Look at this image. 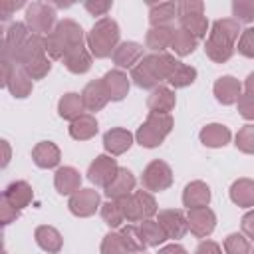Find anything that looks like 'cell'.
I'll list each match as a JSON object with an SVG mask.
<instances>
[{"mask_svg": "<svg viewBox=\"0 0 254 254\" xmlns=\"http://www.w3.org/2000/svg\"><path fill=\"white\" fill-rule=\"evenodd\" d=\"M177 64H179V60H175V56H171L167 52L149 54V56H143L139 60V64L131 67L129 79H133L137 87L155 89V87H159L161 81L169 79V75Z\"/></svg>", "mask_w": 254, "mask_h": 254, "instance_id": "1", "label": "cell"}, {"mask_svg": "<svg viewBox=\"0 0 254 254\" xmlns=\"http://www.w3.org/2000/svg\"><path fill=\"white\" fill-rule=\"evenodd\" d=\"M240 32H242L240 24L234 18L216 20L208 32V38L204 44V54L216 64L228 62L234 54V44H236Z\"/></svg>", "mask_w": 254, "mask_h": 254, "instance_id": "2", "label": "cell"}, {"mask_svg": "<svg viewBox=\"0 0 254 254\" xmlns=\"http://www.w3.org/2000/svg\"><path fill=\"white\" fill-rule=\"evenodd\" d=\"M83 42H85V36L77 22H73L69 18L60 20L54 26V30L48 36H44L46 56L50 60H64V56H67L75 48L85 46Z\"/></svg>", "mask_w": 254, "mask_h": 254, "instance_id": "3", "label": "cell"}, {"mask_svg": "<svg viewBox=\"0 0 254 254\" xmlns=\"http://www.w3.org/2000/svg\"><path fill=\"white\" fill-rule=\"evenodd\" d=\"M119 26L113 18H99L91 30L87 32V38H85V44H87V52L95 58H109L113 54V50L117 48L119 44Z\"/></svg>", "mask_w": 254, "mask_h": 254, "instance_id": "4", "label": "cell"}, {"mask_svg": "<svg viewBox=\"0 0 254 254\" xmlns=\"http://www.w3.org/2000/svg\"><path fill=\"white\" fill-rule=\"evenodd\" d=\"M127 222H143L157 214V200L147 190H133L131 194L115 200Z\"/></svg>", "mask_w": 254, "mask_h": 254, "instance_id": "5", "label": "cell"}, {"mask_svg": "<svg viewBox=\"0 0 254 254\" xmlns=\"http://www.w3.org/2000/svg\"><path fill=\"white\" fill-rule=\"evenodd\" d=\"M171 129H173L171 113H149L147 119L143 121V125L137 129L135 139L141 147L153 149L165 141V137L171 133Z\"/></svg>", "mask_w": 254, "mask_h": 254, "instance_id": "6", "label": "cell"}, {"mask_svg": "<svg viewBox=\"0 0 254 254\" xmlns=\"http://www.w3.org/2000/svg\"><path fill=\"white\" fill-rule=\"evenodd\" d=\"M56 6L48 2H32L26 6V28L36 36H48L56 22Z\"/></svg>", "mask_w": 254, "mask_h": 254, "instance_id": "7", "label": "cell"}, {"mask_svg": "<svg viewBox=\"0 0 254 254\" xmlns=\"http://www.w3.org/2000/svg\"><path fill=\"white\" fill-rule=\"evenodd\" d=\"M32 32L26 28L24 22H14L10 24V28L4 34V42L0 44V60L8 62L10 65H18L20 64V54L22 48L28 40Z\"/></svg>", "mask_w": 254, "mask_h": 254, "instance_id": "8", "label": "cell"}, {"mask_svg": "<svg viewBox=\"0 0 254 254\" xmlns=\"http://www.w3.org/2000/svg\"><path fill=\"white\" fill-rule=\"evenodd\" d=\"M141 185L143 189L149 192H161V190H167L171 185H173V171L171 167L165 163V161H151L145 169H143V175H141Z\"/></svg>", "mask_w": 254, "mask_h": 254, "instance_id": "9", "label": "cell"}, {"mask_svg": "<svg viewBox=\"0 0 254 254\" xmlns=\"http://www.w3.org/2000/svg\"><path fill=\"white\" fill-rule=\"evenodd\" d=\"M185 218H187V230H190L196 238L210 236L212 230H214V226H216V214L208 206L190 208Z\"/></svg>", "mask_w": 254, "mask_h": 254, "instance_id": "10", "label": "cell"}, {"mask_svg": "<svg viewBox=\"0 0 254 254\" xmlns=\"http://www.w3.org/2000/svg\"><path fill=\"white\" fill-rule=\"evenodd\" d=\"M117 169H119V165L111 155H97L91 161L89 169H87V179L95 187H103L105 189L111 183V179L115 177Z\"/></svg>", "mask_w": 254, "mask_h": 254, "instance_id": "11", "label": "cell"}, {"mask_svg": "<svg viewBox=\"0 0 254 254\" xmlns=\"http://www.w3.org/2000/svg\"><path fill=\"white\" fill-rule=\"evenodd\" d=\"M67 206H69V212L73 216L87 218V216L95 214V210L99 208V192L93 189H77L69 196Z\"/></svg>", "mask_w": 254, "mask_h": 254, "instance_id": "12", "label": "cell"}, {"mask_svg": "<svg viewBox=\"0 0 254 254\" xmlns=\"http://www.w3.org/2000/svg\"><path fill=\"white\" fill-rule=\"evenodd\" d=\"M157 222H159V226L163 228L167 240H169V238L179 240V238H183V236L187 234V218H185L183 210H179V208L159 210Z\"/></svg>", "mask_w": 254, "mask_h": 254, "instance_id": "13", "label": "cell"}, {"mask_svg": "<svg viewBox=\"0 0 254 254\" xmlns=\"http://www.w3.org/2000/svg\"><path fill=\"white\" fill-rule=\"evenodd\" d=\"M101 85L107 93V99L121 101L129 93V77L121 69H111L101 77Z\"/></svg>", "mask_w": 254, "mask_h": 254, "instance_id": "14", "label": "cell"}, {"mask_svg": "<svg viewBox=\"0 0 254 254\" xmlns=\"http://www.w3.org/2000/svg\"><path fill=\"white\" fill-rule=\"evenodd\" d=\"M133 189H135V177H133V173L129 169H125V167H119L117 173H115V177L111 179V183L105 187V196L109 200H119V198H123L127 194H131Z\"/></svg>", "mask_w": 254, "mask_h": 254, "instance_id": "15", "label": "cell"}, {"mask_svg": "<svg viewBox=\"0 0 254 254\" xmlns=\"http://www.w3.org/2000/svg\"><path fill=\"white\" fill-rule=\"evenodd\" d=\"M131 145H133V135L123 127H113L103 135V147L111 157L123 155L125 151H129Z\"/></svg>", "mask_w": 254, "mask_h": 254, "instance_id": "16", "label": "cell"}, {"mask_svg": "<svg viewBox=\"0 0 254 254\" xmlns=\"http://www.w3.org/2000/svg\"><path fill=\"white\" fill-rule=\"evenodd\" d=\"M141 58H143V46L137 42H121V44H117V48L111 54V60L117 65V69L133 67L139 64Z\"/></svg>", "mask_w": 254, "mask_h": 254, "instance_id": "17", "label": "cell"}, {"mask_svg": "<svg viewBox=\"0 0 254 254\" xmlns=\"http://www.w3.org/2000/svg\"><path fill=\"white\" fill-rule=\"evenodd\" d=\"M240 93H242V85H240V81H238L236 77H232V75H222V77H218V79L214 81V97H216V101L222 103V105H232V103H236L238 97H240Z\"/></svg>", "mask_w": 254, "mask_h": 254, "instance_id": "18", "label": "cell"}, {"mask_svg": "<svg viewBox=\"0 0 254 254\" xmlns=\"http://www.w3.org/2000/svg\"><path fill=\"white\" fill-rule=\"evenodd\" d=\"M210 202V189L206 183L202 181H192L185 187L183 190V204L190 210V208H202L208 206Z\"/></svg>", "mask_w": 254, "mask_h": 254, "instance_id": "19", "label": "cell"}, {"mask_svg": "<svg viewBox=\"0 0 254 254\" xmlns=\"http://www.w3.org/2000/svg\"><path fill=\"white\" fill-rule=\"evenodd\" d=\"M60 159H62L60 147L52 141H42L32 149V161L40 169H54L60 165Z\"/></svg>", "mask_w": 254, "mask_h": 254, "instance_id": "20", "label": "cell"}, {"mask_svg": "<svg viewBox=\"0 0 254 254\" xmlns=\"http://www.w3.org/2000/svg\"><path fill=\"white\" fill-rule=\"evenodd\" d=\"M175 103H177L175 91L165 85L155 87L147 97V107L151 113H171L175 109Z\"/></svg>", "mask_w": 254, "mask_h": 254, "instance_id": "21", "label": "cell"}, {"mask_svg": "<svg viewBox=\"0 0 254 254\" xmlns=\"http://www.w3.org/2000/svg\"><path fill=\"white\" fill-rule=\"evenodd\" d=\"M81 95V103H83V107L87 109V111H99V109H103L105 105H107V93H105V89H103V85H101V79H93V81H89L85 87H83V91L79 93Z\"/></svg>", "mask_w": 254, "mask_h": 254, "instance_id": "22", "label": "cell"}, {"mask_svg": "<svg viewBox=\"0 0 254 254\" xmlns=\"http://www.w3.org/2000/svg\"><path fill=\"white\" fill-rule=\"evenodd\" d=\"M81 185V175L73 167H60L54 175V187L60 194H73Z\"/></svg>", "mask_w": 254, "mask_h": 254, "instance_id": "23", "label": "cell"}, {"mask_svg": "<svg viewBox=\"0 0 254 254\" xmlns=\"http://www.w3.org/2000/svg\"><path fill=\"white\" fill-rule=\"evenodd\" d=\"M198 139L204 147L218 149V147H224L230 141V129L222 123H208L206 127L200 129Z\"/></svg>", "mask_w": 254, "mask_h": 254, "instance_id": "24", "label": "cell"}, {"mask_svg": "<svg viewBox=\"0 0 254 254\" xmlns=\"http://www.w3.org/2000/svg\"><path fill=\"white\" fill-rule=\"evenodd\" d=\"M4 196L8 198V202H10L14 208L22 210V208H26V206L32 202L34 190H32L30 183H26V181H16V183H10V185L6 187Z\"/></svg>", "mask_w": 254, "mask_h": 254, "instance_id": "25", "label": "cell"}, {"mask_svg": "<svg viewBox=\"0 0 254 254\" xmlns=\"http://www.w3.org/2000/svg\"><path fill=\"white\" fill-rule=\"evenodd\" d=\"M34 238H36L38 246H40L44 252H48V254H58V252L62 250V246H64L62 234H60L54 226H48V224L38 226L36 232H34Z\"/></svg>", "mask_w": 254, "mask_h": 254, "instance_id": "26", "label": "cell"}, {"mask_svg": "<svg viewBox=\"0 0 254 254\" xmlns=\"http://www.w3.org/2000/svg\"><path fill=\"white\" fill-rule=\"evenodd\" d=\"M230 200L240 208L254 206V183L252 179H238L230 187Z\"/></svg>", "mask_w": 254, "mask_h": 254, "instance_id": "27", "label": "cell"}, {"mask_svg": "<svg viewBox=\"0 0 254 254\" xmlns=\"http://www.w3.org/2000/svg\"><path fill=\"white\" fill-rule=\"evenodd\" d=\"M97 129H99V127H97V121H95V117L89 115V113H83V115L75 117V119L69 123V135H71V139H75V141H87V139L95 137Z\"/></svg>", "mask_w": 254, "mask_h": 254, "instance_id": "28", "label": "cell"}, {"mask_svg": "<svg viewBox=\"0 0 254 254\" xmlns=\"http://www.w3.org/2000/svg\"><path fill=\"white\" fill-rule=\"evenodd\" d=\"M177 16V4L175 2H159L149 4V22L151 28L157 26H169Z\"/></svg>", "mask_w": 254, "mask_h": 254, "instance_id": "29", "label": "cell"}, {"mask_svg": "<svg viewBox=\"0 0 254 254\" xmlns=\"http://www.w3.org/2000/svg\"><path fill=\"white\" fill-rule=\"evenodd\" d=\"M6 87L10 89V93H12L16 99H24V97H28V95L32 93V79L26 75V71H24L20 65H14Z\"/></svg>", "mask_w": 254, "mask_h": 254, "instance_id": "30", "label": "cell"}, {"mask_svg": "<svg viewBox=\"0 0 254 254\" xmlns=\"http://www.w3.org/2000/svg\"><path fill=\"white\" fill-rule=\"evenodd\" d=\"M83 109L85 107L81 103V95L73 93V91L62 95L60 101H58V113H60L62 119H67V121H73L75 117L83 115Z\"/></svg>", "mask_w": 254, "mask_h": 254, "instance_id": "31", "label": "cell"}, {"mask_svg": "<svg viewBox=\"0 0 254 254\" xmlns=\"http://www.w3.org/2000/svg\"><path fill=\"white\" fill-rule=\"evenodd\" d=\"M173 30L171 26H157V28H151L145 36V46L149 50H153V54H159V52H165L171 44V36H173Z\"/></svg>", "mask_w": 254, "mask_h": 254, "instance_id": "32", "label": "cell"}, {"mask_svg": "<svg viewBox=\"0 0 254 254\" xmlns=\"http://www.w3.org/2000/svg\"><path fill=\"white\" fill-rule=\"evenodd\" d=\"M62 62L71 73L81 75V73L89 71V67H91V54L85 50V46H81V48H75L73 52H69L67 56H64Z\"/></svg>", "mask_w": 254, "mask_h": 254, "instance_id": "33", "label": "cell"}, {"mask_svg": "<svg viewBox=\"0 0 254 254\" xmlns=\"http://www.w3.org/2000/svg\"><path fill=\"white\" fill-rule=\"evenodd\" d=\"M181 22V30L189 32L194 40L204 38L208 32V20L204 14H187V16H179Z\"/></svg>", "mask_w": 254, "mask_h": 254, "instance_id": "34", "label": "cell"}, {"mask_svg": "<svg viewBox=\"0 0 254 254\" xmlns=\"http://www.w3.org/2000/svg\"><path fill=\"white\" fill-rule=\"evenodd\" d=\"M46 56V44H44V36H36V34H30L24 48H22V54H20V67L36 58H42Z\"/></svg>", "mask_w": 254, "mask_h": 254, "instance_id": "35", "label": "cell"}, {"mask_svg": "<svg viewBox=\"0 0 254 254\" xmlns=\"http://www.w3.org/2000/svg\"><path fill=\"white\" fill-rule=\"evenodd\" d=\"M119 234H121V238H123V242H125L129 254H141V252H145L147 244H145V240H143V236H141L139 226H135V224H125V226L119 230Z\"/></svg>", "mask_w": 254, "mask_h": 254, "instance_id": "36", "label": "cell"}, {"mask_svg": "<svg viewBox=\"0 0 254 254\" xmlns=\"http://www.w3.org/2000/svg\"><path fill=\"white\" fill-rule=\"evenodd\" d=\"M169 48H171L177 56H189V54L194 52V48H196V40H194L189 32H185V30L179 28V30H173Z\"/></svg>", "mask_w": 254, "mask_h": 254, "instance_id": "37", "label": "cell"}, {"mask_svg": "<svg viewBox=\"0 0 254 254\" xmlns=\"http://www.w3.org/2000/svg\"><path fill=\"white\" fill-rule=\"evenodd\" d=\"M196 79V69L192 67V65H187V64H177L175 65V69L171 71V75H169V83L175 87V89H179V87H187V85H190L192 81Z\"/></svg>", "mask_w": 254, "mask_h": 254, "instance_id": "38", "label": "cell"}, {"mask_svg": "<svg viewBox=\"0 0 254 254\" xmlns=\"http://www.w3.org/2000/svg\"><path fill=\"white\" fill-rule=\"evenodd\" d=\"M139 230H141V236H143L147 246H159V244H163L167 240V236H165V232H163V228L159 226L157 220H151V218L143 220Z\"/></svg>", "mask_w": 254, "mask_h": 254, "instance_id": "39", "label": "cell"}, {"mask_svg": "<svg viewBox=\"0 0 254 254\" xmlns=\"http://www.w3.org/2000/svg\"><path fill=\"white\" fill-rule=\"evenodd\" d=\"M22 69L26 71V75H28L30 79H42V77H46V75L50 73V69H52V60H50L48 56H42V58H36V60H32V62L24 64Z\"/></svg>", "mask_w": 254, "mask_h": 254, "instance_id": "40", "label": "cell"}, {"mask_svg": "<svg viewBox=\"0 0 254 254\" xmlns=\"http://www.w3.org/2000/svg\"><path fill=\"white\" fill-rule=\"evenodd\" d=\"M224 252L226 254H252V246L244 234L232 232L224 238Z\"/></svg>", "mask_w": 254, "mask_h": 254, "instance_id": "41", "label": "cell"}, {"mask_svg": "<svg viewBox=\"0 0 254 254\" xmlns=\"http://www.w3.org/2000/svg\"><path fill=\"white\" fill-rule=\"evenodd\" d=\"M99 206H101V218H103V222H105L107 226L119 228V226L125 222V218H123V214H121V208H119V204H117L115 200H107V202H103V204H99Z\"/></svg>", "mask_w": 254, "mask_h": 254, "instance_id": "42", "label": "cell"}, {"mask_svg": "<svg viewBox=\"0 0 254 254\" xmlns=\"http://www.w3.org/2000/svg\"><path fill=\"white\" fill-rule=\"evenodd\" d=\"M101 254H129V250H127L119 232H109V234L103 236Z\"/></svg>", "mask_w": 254, "mask_h": 254, "instance_id": "43", "label": "cell"}, {"mask_svg": "<svg viewBox=\"0 0 254 254\" xmlns=\"http://www.w3.org/2000/svg\"><path fill=\"white\" fill-rule=\"evenodd\" d=\"M234 145H236V149H240L246 155H252L254 153V125L252 123H246L236 133V143Z\"/></svg>", "mask_w": 254, "mask_h": 254, "instance_id": "44", "label": "cell"}, {"mask_svg": "<svg viewBox=\"0 0 254 254\" xmlns=\"http://www.w3.org/2000/svg\"><path fill=\"white\" fill-rule=\"evenodd\" d=\"M232 14L236 16L234 20L238 24L240 22L250 24L254 20V2L252 0H236V2H232Z\"/></svg>", "mask_w": 254, "mask_h": 254, "instance_id": "45", "label": "cell"}, {"mask_svg": "<svg viewBox=\"0 0 254 254\" xmlns=\"http://www.w3.org/2000/svg\"><path fill=\"white\" fill-rule=\"evenodd\" d=\"M238 52L244 58H254V28H246L238 36Z\"/></svg>", "mask_w": 254, "mask_h": 254, "instance_id": "46", "label": "cell"}, {"mask_svg": "<svg viewBox=\"0 0 254 254\" xmlns=\"http://www.w3.org/2000/svg\"><path fill=\"white\" fill-rule=\"evenodd\" d=\"M18 216H20V210L14 208V206L8 202V198L4 196V192H2V194H0V228L6 226V224H10V222H14Z\"/></svg>", "mask_w": 254, "mask_h": 254, "instance_id": "47", "label": "cell"}, {"mask_svg": "<svg viewBox=\"0 0 254 254\" xmlns=\"http://www.w3.org/2000/svg\"><path fill=\"white\" fill-rule=\"evenodd\" d=\"M238 111L240 115L246 119V121H252L254 119V93H240L238 97Z\"/></svg>", "mask_w": 254, "mask_h": 254, "instance_id": "48", "label": "cell"}, {"mask_svg": "<svg viewBox=\"0 0 254 254\" xmlns=\"http://www.w3.org/2000/svg\"><path fill=\"white\" fill-rule=\"evenodd\" d=\"M24 6H26V2H22V0H0V24L8 22L12 18V14Z\"/></svg>", "mask_w": 254, "mask_h": 254, "instance_id": "49", "label": "cell"}, {"mask_svg": "<svg viewBox=\"0 0 254 254\" xmlns=\"http://www.w3.org/2000/svg\"><path fill=\"white\" fill-rule=\"evenodd\" d=\"M204 4L200 0H183L177 4V16H187V14H202Z\"/></svg>", "mask_w": 254, "mask_h": 254, "instance_id": "50", "label": "cell"}, {"mask_svg": "<svg viewBox=\"0 0 254 254\" xmlns=\"http://www.w3.org/2000/svg\"><path fill=\"white\" fill-rule=\"evenodd\" d=\"M83 6L91 16H103L105 18V14L111 10L113 2H109V0H87Z\"/></svg>", "mask_w": 254, "mask_h": 254, "instance_id": "51", "label": "cell"}, {"mask_svg": "<svg viewBox=\"0 0 254 254\" xmlns=\"http://www.w3.org/2000/svg\"><path fill=\"white\" fill-rule=\"evenodd\" d=\"M194 254H222V248H220L214 240H202V242L196 246Z\"/></svg>", "mask_w": 254, "mask_h": 254, "instance_id": "52", "label": "cell"}, {"mask_svg": "<svg viewBox=\"0 0 254 254\" xmlns=\"http://www.w3.org/2000/svg\"><path fill=\"white\" fill-rule=\"evenodd\" d=\"M12 161V147L6 139H0V169H6Z\"/></svg>", "mask_w": 254, "mask_h": 254, "instance_id": "53", "label": "cell"}, {"mask_svg": "<svg viewBox=\"0 0 254 254\" xmlns=\"http://www.w3.org/2000/svg\"><path fill=\"white\" fill-rule=\"evenodd\" d=\"M242 230H244V234H246L248 240L254 238V212L252 210H248L244 214V218H242Z\"/></svg>", "mask_w": 254, "mask_h": 254, "instance_id": "54", "label": "cell"}, {"mask_svg": "<svg viewBox=\"0 0 254 254\" xmlns=\"http://www.w3.org/2000/svg\"><path fill=\"white\" fill-rule=\"evenodd\" d=\"M12 67H14V65H10L8 62H4V60H0V89L8 85V79H10V73H12Z\"/></svg>", "mask_w": 254, "mask_h": 254, "instance_id": "55", "label": "cell"}, {"mask_svg": "<svg viewBox=\"0 0 254 254\" xmlns=\"http://www.w3.org/2000/svg\"><path fill=\"white\" fill-rule=\"evenodd\" d=\"M157 254H189L181 244H169V246H163Z\"/></svg>", "mask_w": 254, "mask_h": 254, "instance_id": "56", "label": "cell"}, {"mask_svg": "<svg viewBox=\"0 0 254 254\" xmlns=\"http://www.w3.org/2000/svg\"><path fill=\"white\" fill-rule=\"evenodd\" d=\"M0 254H6V250H4V234H2V230H0Z\"/></svg>", "mask_w": 254, "mask_h": 254, "instance_id": "57", "label": "cell"}, {"mask_svg": "<svg viewBox=\"0 0 254 254\" xmlns=\"http://www.w3.org/2000/svg\"><path fill=\"white\" fill-rule=\"evenodd\" d=\"M4 34H6V30H4V28H2V24H0V44L4 42Z\"/></svg>", "mask_w": 254, "mask_h": 254, "instance_id": "58", "label": "cell"}, {"mask_svg": "<svg viewBox=\"0 0 254 254\" xmlns=\"http://www.w3.org/2000/svg\"><path fill=\"white\" fill-rule=\"evenodd\" d=\"M141 254H145V252H141Z\"/></svg>", "mask_w": 254, "mask_h": 254, "instance_id": "59", "label": "cell"}]
</instances>
